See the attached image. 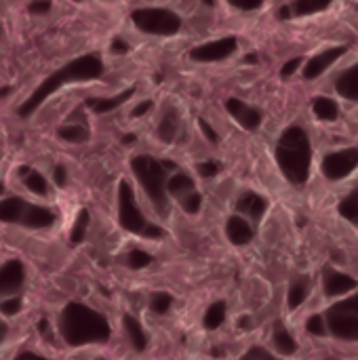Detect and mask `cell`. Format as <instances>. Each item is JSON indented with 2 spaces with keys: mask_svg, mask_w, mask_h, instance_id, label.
I'll use <instances>...</instances> for the list:
<instances>
[{
  "mask_svg": "<svg viewBox=\"0 0 358 360\" xmlns=\"http://www.w3.org/2000/svg\"><path fill=\"white\" fill-rule=\"evenodd\" d=\"M127 264H129V268H131V270H141V268H146V266H150V264H152V255H150V253H146V251L135 249V251H131V253H129Z\"/></svg>",
  "mask_w": 358,
  "mask_h": 360,
  "instance_id": "cell-33",
  "label": "cell"
},
{
  "mask_svg": "<svg viewBox=\"0 0 358 360\" xmlns=\"http://www.w3.org/2000/svg\"><path fill=\"white\" fill-rule=\"evenodd\" d=\"M135 139H137V137H135L133 133H127V135L122 137V143H133Z\"/></svg>",
  "mask_w": 358,
  "mask_h": 360,
  "instance_id": "cell-51",
  "label": "cell"
},
{
  "mask_svg": "<svg viewBox=\"0 0 358 360\" xmlns=\"http://www.w3.org/2000/svg\"><path fill=\"white\" fill-rule=\"evenodd\" d=\"M25 270L19 259H11L0 266V295H11L17 293L23 285Z\"/></svg>",
  "mask_w": 358,
  "mask_h": 360,
  "instance_id": "cell-13",
  "label": "cell"
},
{
  "mask_svg": "<svg viewBox=\"0 0 358 360\" xmlns=\"http://www.w3.org/2000/svg\"><path fill=\"white\" fill-rule=\"evenodd\" d=\"M23 186H25L32 194H36V196H46V192H49L46 179H44L42 173H38V171H30V173L23 177Z\"/></svg>",
  "mask_w": 358,
  "mask_h": 360,
  "instance_id": "cell-30",
  "label": "cell"
},
{
  "mask_svg": "<svg viewBox=\"0 0 358 360\" xmlns=\"http://www.w3.org/2000/svg\"><path fill=\"white\" fill-rule=\"evenodd\" d=\"M53 179L59 188H65V181H68V173H65V167L63 165H57L53 169Z\"/></svg>",
  "mask_w": 358,
  "mask_h": 360,
  "instance_id": "cell-40",
  "label": "cell"
},
{
  "mask_svg": "<svg viewBox=\"0 0 358 360\" xmlns=\"http://www.w3.org/2000/svg\"><path fill=\"white\" fill-rule=\"evenodd\" d=\"M245 61H247V63H257V61H260V57H257L255 53H249V55L245 57Z\"/></svg>",
  "mask_w": 358,
  "mask_h": 360,
  "instance_id": "cell-50",
  "label": "cell"
},
{
  "mask_svg": "<svg viewBox=\"0 0 358 360\" xmlns=\"http://www.w3.org/2000/svg\"><path fill=\"white\" fill-rule=\"evenodd\" d=\"M38 329H40L42 333H46V329H49V323H46V319H42V321L38 323Z\"/></svg>",
  "mask_w": 358,
  "mask_h": 360,
  "instance_id": "cell-52",
  "label": "cell"
},
{
  "mask_svg": "<svg viewBox=\"0 0 358 360\" xmlns=\"http://www.w3.org/2000/svg\"><path fill=\"white\" fill-rule=\"evenodd\" d=\"M133 93H135L133 89H124L122 93H118V95H114V97H108V99H89L87 105L93 108L95 114H108V112L120 108L127 99H131Z\"/></svg>",
  "mask_w": 358,
  "mask_h": 360,
  "instance_id": "cell-20",
  "label": "cell"
},
{
  "mask_svg": "<svg viewBox=\"0 0 358 360\" xmlns=\"http://www.w3.org/2000/svg\"><path fill=\"white\" fill-rule=\"evenodd\" d=\"M358 287L357 278L348 276V274H342L333 268H325L323 272V291L327 297H344L348 293H354Z\"/></svg>",
  "mask_w": 358,
  "mask_h": 360,
  "instance_id": "cell-10",
  "label": "cell"
},
{
  "mask_svg": "<svg viewBox=\"0 0 358 360\" xmlns=\"http://www.w3.org/2000/svg\"><path fill=\"white\" fill-rule=\"evenodd\" d=\"M236 209H238V213L249 215L251 219H262L264 213L268 211V200H266L264 196L255 194V192H245V194L238 198Z\"/></svg>",
  "mask_w": 358,
  "mask_h": 360,
  "instance_id": "cell-16",
  "label": "cell"
},
{
  "mask_svg": "<svg viewBox=\"0 0 358 360\" xmlns=\"http://www.w3.org/2000/svg\"><path fill=\"white\" fill-rule=\"evenodd\" d=\"M226 321V302H215L209 306V310L205 312L203 325L209 331H215L217 327H222V323Z\"/></svg>",
  "mask_w": 358,
  "mask_h": 360,
  "instance_id": "cell-27",
  "label": "cell"
},
{
  "mask_svg": "<svg viewBox=\"0 0 358 360\" xmlns=\"http://www.w3.org/2000/svg\"><path fill=\"white\" fill-rule=\"evenodd\" d=\"M13 360H49V359H44V356H40V354H34V352H21V354H17Z\"/></svg>",
  "mask_w": 358,
  "mask_h": 360,
  "instance_id": "cell-46",
  "label": "cell"
},
{
  "mask_svg": "<svg viewBox=\"0 0 358 360\" xmlns=\"http://www.w3.org/2000/svg\"><path fill=\"white\" fill-rule=\"evenodd\" d=\"M57 135H59L63 141L82 143V141L89 139V129H84L82 124H68V127H59V129H57Z\"/></svg>",
  "mask_w": 358,
  "mask_h": 360,
  "instance_id": "cell-29",
  "label": "cell"
},
{
  "mask_svg": "<svg viewBox=\"0 0 358 360\" xmlns=\"http://www.w3.org/2000/svg\"><path fill=\"white\" fill-rule=\"evenodd\" d=\"M238 327H241V329H249V327H251V319H249V316H243V319L238 321Z\"/></svg>",
  "mask_w": 358,
  "mask_h": 360,
  "instance_id": "cell-49",
  "label": "cell"
},
{
  "mask_svg": "<svg viewBox=\"0 0 358 360\" xmlns=\"http://www.w3.org/2000/svg\"><path fill=\"white\" fill-rule=\"evenodd\" d=\"M293 15H291V8H289V4H283L281 8H279V19H291Z\"/></svg>",
  "mask_w": 358,
  "mask_h": 360,
  "instance_id": "cell-48",
  "label": "cell"
},
{
  "mask_svg": "<svg viewBox=\"0 0 358 360\" xmlns=\"http://www.w3.org/2000/svg\"><path fill=\"white\" fill-rule=\"evenodd\" d=\"M17 171H19V175H21V177H25V175L30 173V167H25V165H23V167H19Z\"/></svg>",
  "mask_w": 358,
  "mask_h": 360,
  "instance_id": "cell-54",
  "label": "cell"
},
{
  "mask_svg": "<svg viewBox=\"0 0 358 360\" xmlns=\"http://www.w3.org/2000/svg\"><path fill=\"white\" fill-rule=\"evenodd\" d=\"M4 194V186H2V181H0V196Z\"/></svg>",
  "mask_w": 358,
  "mask_h": 360,
  "instance_id": "cell-57",
  "label": "cell"
},
{
  "mask_svg": "<svg viewBox=\"0 0 358 360\" xmlns=\"http://www.w3.org/2000/svg\"><path fill=\"white\" fill-rule=\"evenodd\" d=\"M241 360H245V359H241Z\"/></svg>",
  "mask_w": 358,
  "mask_h": 360,
  "instance_id": "cell-58",
  "label": "cell"
},
{
  "mask_svg": "<svg viewBox=\"0 0 358 360\" xmlns=\"http://www.w3.org/2000/svg\"><path fill=\"white\" fill-rule=\"evenodd\" d=\"M310 295V278L308 276H298L291 281L289 285V293H287V304L289 310H298Z\"/></svg>",
  "mask_w": 358,
  "mask_h": 360,
  "instance_id": "cell-19",
  "label": "cell"
},
{
  "mask_svg": "<svg viewBox=\"0 0 358 360\" xmlns=\"http://www.w3.org/2000/svg\"><path fill=\"white\" fill-rule=\"evenodd\" d=\"M329 6H331V2H314V0H295V2L289 4L293 17H306V15L323 13Z\"/></svg>",
  "mask_w": 358,
  "mask_h": 360,
  "instance_id": "cell-26",
  "label": "cell"
},
{
  "mask_svg": "<svg viewBox=\"0 0 358 360\" xmlns=\"http://www.w3.org/2000/svg\"><path fill=\"white\" fill-rule=\"evenodd\" d=\"M200 131L205 133V137H207L211 143H217V133H215V129H213L207 120H200Z\"/></svg>",
  "mask_w": 358,
  "mask_h": 360,
  "instance_id": "cell-43",
  "label": "cell"
},
{
  "mask_svg": "<svg viewBox=\"0 0 358 360\" xmlns=\"http://www.w3.org/2000/svg\"><path fill=\"white\" fill-rule=\"evenodd\" d=\"M171 304H173V297L167 293V291H156L152 297H150V308L152 312L156 314H167L171 310Z\"/></svg>",
  "mask_w": 358,
  "mask_h": 360,
  "instance_id": "cell-32",
  "label": "cell"
},
{
  "mask_svg": "<svg viewBox=\"0 0 358 360\" xmlns=\"http://www.w3.org/2000/svg\"><path fill=\"white\" fill-rule=\"evenodd\" d=\"M335 91L348 101H358V63L342 72L335 80Z\"/></svg>",
  "mask_w": 358,
  "mask_h": 360,
  "instance_id": "cell-17",
  "label": "cell"
},
{
  "mask_svg": "<svg viewBox=\"0 0 358 360\" xmlns=\"http://www.w3.org/2000/svg\"><path fill=\"white\" fill-rule=\"evenodd\" d=\"M19 224L25 228H32V230H42V228H49L55 224V213L49 211L46 207H36V205L27 202L25 213H23Z\"/></svg>",
  "mask_w": 358,
  "mask_h": 360,
  "instance_id": "cell-14",
  "label": "cell"
},
{
  "mask_svg": "<svg viewBox=\"0 0 358 360\" xmlns=\"http://www.w3.org/2000/svg\"><path fill=\"white\" fill-rule=\"evenodd\" d=\"M211 354H213L215 359H219V356H224V350H219V348H213V350H211Z\"/></svg>",
  "mask_w": 358,
  "mask_h": 360,
  "instance_id": "cell-55",
  "label": "cell"
},
{
  "mask_svg": "<svg viewBox=\"0 0 358 360\" xmlns=\"http://www.w3.org/2000/svg\"><path fill=\"white\" fill-rule=\"evenodd\" d=\"M238 46V40L234 36H226V38H219V40H213V42H205L200 46H194L190 51V59L192 61H200V63H207V61H222L226 57H230Z\"/></svg>",
  "mask_w": 358,
  "mask_h": 360,
  "instance_id": "cell-9",
  "label": "cell"
},
{
  "mask_svg": "<svg viewBox=\"0 0 358 360\" xmlns=\"http://www.w3.org/2000/svg\"><path fill=\"white\" fill-rule=\"evenodd\" d=\"M150 108H152V101H150V99H143L141 103H137V105L133 108V112H131V114H133L135 118H141L146 112H150Z\"/></svg>",
  "mask_w": 358,
  "mask_h": 360,
  "instance_id": "cell-44",
  "label": "cell"
},
{
  "mask_svg": "<svg viewBox=\"0 0 358 360\" xmlns=\"http://www.w3.org/2000/svg\"><path fill=\"white\" fill-rule=\"evenodd\" d=\"M6 331H8V327H6V325H4V323L0 321V342L4 340V335H6Z\"/></svg>",
  "mask_w": 358,
  "mask_h": 360,
  "instance_id": "cell-53",
  "label": "cell"
},
{
  "mask_svg": "<svg viewBox=\"0 0 358 360\" xmlns=\"http://www.w3.org/2000/svg\"><path fill=\"white\" fill-rule=\"evenodd\" d=\"M194 192H196V186H194L192 177H188L186 173H177L171 179H167V194H171L179 200L194 194Z\"/></svg>",
  "mask_w": 358,
  "mask_h": 360,
  "instance_id": "cell-22",
  "label": "cell"
},
{
  "mask_svg": "<svg viewBox=\"0 0 358 360\" xmlns=\"http://www.w3.org/2000/svg\"><path fill=\"white\" fill-rule=\"evenodd\" d=\"M226 236L232 245L236 247H243V245H249L251 238H253V230L249 226L247 219H243L241 215H232L226 224Z\"/></svg>",
  "mask_w": 358,
  "mask_h": 360,
  "instance_id": "cell-15",
  "label": "cell"
},
{
  "mask_svg": "<svg viewBox=\"0 0 358 360\" xmlns=\"http://www.w3.org/2000/svg\"><path fill=\"white\" fill-rule=\"evenodd\" d=\"M306 331L314 338H323L327 335V325H325V316L321 314H314L306 321Z\"/></svg>",
  "mask_w": 358,
  "mask_h": 360,
  "instance_id": "cell-34",
  "label": "cell"
},
{
  "mask_svg": "<svg viewBox=\"0 0 358 360\" xmlns=\"http://www.w3.org/2000/svg\"><path fill=\"white\" fill-rule=\"evenodd\" d=\"M11 93V89L8 86H4V89H0V97H6Z\"/></svg>",
  "mask_w": 358,
  "mask_h": 360,
  "instance_id": "cell-56",
  "label": "cell"
},
{
  "mask_svg": "<svg viewBox=\"0 0 358 360\" xmlns=\"http://www.w3.org/2000/svg\"><path fill=\"white\" fill-rule=\"evenodd\" d=\"M338 211L344 219L352 221V224H358V186L348 194L342 198V202L338 205Z\"/></svg>",
  "mask_w": 358,
  "mask_h": 360,
  "instance_id": "cell-28",
  "label": "cell"
},
{
  "mask_svg": "<svg viewBox=\"0 0 358 360\" xmlns=\"http://www.w3.org/2000/svg\"><path fill=\"white\" fill-rule=\"evenodd\" d=\"M131 169L137 181L141 184L143 192L148 194V198L158 209V213L165 215L167 213V171L162 169V165L156 158L141 154L131 160Z\"/></svg>",
  "mask_w": 358,
  "mask_h": 360,
  "instance_id": "cell-4",
  "label": "cell"
},
{
  "mask_svg": "<svg viewBox=\"0 0 358 360\" xmlns=\"http://www.w3.org/2000/svg\"><path fill=\"white\" fill-rule=\"evenodd\" d=\"M141 236H143V238H162V236H165V230L158 228V226H154V224H148V228L143 230Z\"/></svg>",
  "mask_w": 358,
  "mask_h": 360,
  "instance_id": "cell-42",
  "label": "cell"
},
{
  "mask_svg": "<svg viewBox=\"0 0 358 360\" xmlns=\"http://www.w3.org/2000/svg\"><path fill=\"white\" fill-rule=\"evenodd\" d=\"M19 310H21V300H19V297L4 300V302L0 304V312H2L4 316H15Z\"/></svg>",
  "mask_w": 358,
  "mask_h": 360,
  "instance_id": "cell-37",
  "label": "cell"
},
{
  "mask_svg": "<svg viewBox=\"0 0 358 360\" xmlns=\"http://www.w3.org/2000/svg\"><path fill=\"white\" fill-rule=\"evenodd\" d=\"M118 224L122 230L137 234V236H141L150 224L143 217V213L139 211V207L135 205V194H133V188L129 186V181H120V186H118Z\"/></svg>",
  "mask_w": 358,
  "mask_h": 360,
  "instance_id": "cell-7",
  "label": "cell"
},
{
  "mask_svg": "<svg viewBox=\"0 0 358 360\" xmlns=\"http://www.w3.org/2000/svg\"><path fill=\"white\" fill-rule=\"evenodd\" d=\"M30 13H36V15H44L51 11V2H32L30 6Z\"/></svg>",
  "mask_w": 358,
  "mask_h": 360,
  "instance_id": "cell-45",
  "label": "cell"
},
{
  "mask_svg": "<svg viewBox=\"0 0 358 360\" xmlns=\"http://www.w3.org/2000/svg\"><path fill=\"white\" fill-rule=\"evenodd\" d=\"M196 171H198V175H200V177H213V175H217L219 165H217V162H213V160L198 162V165H196Z\"/></svg>",
  "mask_w": 358,
  "mask_h": 360,
  "instance_id": "cell-38",
  "label": "cell"
},
{
  "mask_svg": "<svg viewBox=\"0 0 358 360\" xmlns=\"http://www.w3.org/2000/svg\"><path fill=\"white\" fill-rule=\"evenodd\" d=\"M272 340H274V348H276V352H279V354H283V356H291V354H295L298 344H295L293 335H291L283 325H276Z\"/></svg>",
  "mask_w": 358,
  "mask_h": 360,
  "instance_id": "cell-24",
  "label": "cell"
},
{
  "mask_svg": "<svg viewBox=\"0 0 358 360\" xmlns=\"http://www.w3.org/2000/svg\"><path fill=\"white\" fill-rule=\"evenodd\" d=\"M276 162L293 186H304L312 167V143L302 127H289L283 131L276 143Z\"/></svg>",
  "mask_w": 358,
  "mask_h": 360,
  "instance_id": "cell-3",
  "label": "cell"
},
{
  "mask_svg": "<svg viewBox=\"0 0 358 360\" xmlns=\"http://www.w3.org/2000/svg\"><path fill=\"white\" fill-rule=\"evenodd\" d=\"M59 331L63 342L74 348L87 344H106L112 335L108 319L78 302H72L63 308L59 319Z\"/></svg>",
  "mask_w": 358,
  "mask_h": 360,
  "instance_id": "cell-1",
  "label": "cell"
},
{
  "mask_svg": "<svg viewBox=\"0 0 358 360\" xmlns=\"http://www.w3.org/2000/svg\"><path fill=\"white\" fill-rule=\"evenodd\" d=\"M226 110H228V114H230L243 129H247V131H255V129L262 124V114H260V110L251 108V105L245 103L243 99L230 97V99L226 101Z\"/></svg>",
  "mask_w": 358,
  "mask_h": 360,
  "instance_id": "cell-12",
  "label": "cell"
},
{
  "mask_svg": "<svg viewBox=\"0 0 358 360\" xmlns=\"http://www.w3.org/2000/svg\"><path fill=\"white\" fill-rule=\"evenodd\" d=\"M103 74V63L97 55H82L70 63H65L63 68H59L55 74H51L46 80H42V84L36 86V91L19 105L17 114L19 118H30L36 108L42 105V101L55 93L57 89H61V84L65 82H76V80H95Z\"/></svg>",
  "mask_w": 358,
  "mask_h": 360,
  "instance_id": "cell-2",
  "label": "cell"
},
{
  "mask_svg": "<svg viewBox=\"0 0 358 360\" xmlns=\"http://www.w3.org/2000/svg\"><path fill=\"white\" fill-rule=\"evenodd\" d=\"M122 323H124V329H127V335H129L133 348H135L137 352H143L146 346H148V338H146L143 327H141V325L137 323V319H133L131 314H127V316L122 319Z\"/></svg>",
  "mask_w": 358,
  "mask_h": 360,
  "instance_id": "cell-23",
  "label": "cell"
},
{
  "mask_svg": "<svg viewBox=\"0 0 358 360\" xmlns=\"http://www.w3.org/2000/svg\"><path fill=\"white\" fill-rule=\"evenodd\" d=\"M133 23L137 30L154 36H173L181 27V19L177 13L169 8H158V6H146V8H135L131 13Z\"/></svg>",
  "mask_w": 358,
  "mask_h": 360,
  "instance_id": "cell-6",
  "label": "cell"
},
{
  "mask_svg": "<svg viewBox=\"0 0 358 360\" xmlns=\"http://www.w3.org/2000/svg\"><path fill=\"white\" fill-rule=\"evenodd\" d=\"M325 325L335 340L358 342V291L327 310Z\"/></svg>",
  "mask_w": 358,
  "mask_h": 360,
  "instance_id": "cell-5",
  "label": "cell"
},
{
  "mask_svg": "<svg viewBox=\"0 0 358 360\" xmlns=\"http://www.w3.org/2000/svg\"><path fill=\"white\" fill-rule=\"evenodd\" d=\"M344 53H346V46L340 44V46H331V49H327V51L314 55L312 59L306 61V65H304V70H302L304 78H306V80H314V78L323 76V74H325V72H327Z\"/></svg>",
  "mask_w": 358,
  "mask_h": 360,
  "instance_id": "cell-11",
  "label": "cell"
},
{
  "mask_svg": "<svg viewBox=\"0 0 358 360\" xmlns=\"http://www.w3.org/2000/svg\"><path fill=\"white\" fill-rule=\"evenodd\" d=\"M177 129H179V114L175 110H169L165 112L160 124H158V135L165 143H171L177 135Z\"/></svg>",
  "mask_w": 358,
  "mask_h": 360,
  "instance_id": "cell-25",
  "label": "cell"
},
{
  "mask_svg": "<svg viewBox=\"0 0 358 360\" xmlns=\"http://www.w3.org/2000/svg\"><path fill=\"white\" fill-rule=\"evenodd\" d=\"M302 63H304V59H302V57H293V59H289V61L281 68V76H283V78H289L291 74H295V72H298V68H302Z\"/></svg>",
  "mask_w": 358,
  "mask_h": 360,
  "instance_id": "cell-39",
  "label": "cell"
},
{
  "mask_svg": "<svg viewBox=\"0 0 358 360\" xmlns=\"http://www.w3.org/2000/svg\"><path fill=\"white\" fill-rule=\"evenodd\" d=\"M312 112L317 114V118L325 120V122H333L340 118V105L338 101H333L331 97L319 95L312 99Z\"/></svg>",
  "mask_w": 358,
  "mask_h": 360,
  "instance_id": "cell-21",
  "label": "cell"
},
{
  "mask_svg": "<svg viewBox=\"0 0 358 360\" xmlns=\"http://www.w3.org/2000/svg\"><path fill=\"white\" fill-rule=\"evenodd\" d=\"M25 207H27V200H23L19 196L4 198L0 202V221L2 224H19L25 213Z\"/></svg>",
  "mask_w": 358,
  "mask_h": 360,
  "instance_id": "cell-18",
  "label": "cell"
},
{
  "mask_svg": "<svg viewBox=\"0 0 358 360\" xmlns=\"http://www.w3.org/2000/svg\"><path fill=\"white\" fill-rule=\"evenodd\" d=\"M358 167V148H344V150H335L329 152L323 158V175L329 181H342L348 175H352Z\"/></svg>",
  "mask_w": 358,
  "mask_h": 360,
  "instance_id": "cell-8",
  "label": "cell"
},
{
  "mask_svg": "<svg viewBox=\"0 0 358 360\" xmlns=\"http://www.w3.org/2000/svg\"><path fill=\"white\" fill-rule=\"evenodd\" d=\"M200 202H203V198H200V194H198V192H194V194H190V196H186V198H181V200H179L181 209H184L188 215L198 213V211H200Z\"/></svg>",
  "mask_w": 358,
  "mask_h": 360,
  "instance_id": "cell-35",
  "label": "cell"
},
{
  "mask_svg": "<svg viewBox=\"0 0 358 360\" xmlns=\"http://www.w3.org/2000/svg\"><path fill=\"white\" fill-rule=\"evenodd\" d=\"M232 6L241 8V11H255L262 6V2H251V4H241V2H232Z\"/></svg>",
  "mask_w": 358,
  "mask_h": 360,
  "instance_id": "cell-47",
  "label": "cell"
},
{
  "mask_svg": "<svg viewBox=\"0 0 358 360\" xmlns=\"http://www.w3.org/2000/svg\"><path fill=\"white\" fill-rule=\"evenodd\" d=\"M87 226H89V211L82 209V211L78 213V217H76V224H74L72 232H70V240H72L74 245H80V243L84 240V236H87Z\"/></svg>",
  "mask_w": 358,
  "mask_h": 360,
  "instance_id": "cell-31",
  "label": "cell"
},
{
  "mask_svg": "<svg viewBox=\"0 0 358 360\" xmlns=\"http://www.w3.org/2000/svg\"><path fill=\"white\" fill-rule=\"evenodd\" d=\"M110 51L116 53V55H124V53H129V44H127L122 38L116 36V38L112 40V44H110Z\"/></svg>",
  "mask_w": 358,
  "mask_h": 360,
  "instance_id": "cell-41",
  "label": "cell"
},
{
  "mask_svg": "<svg viewBox=\"0 0 358 360\" xmlns=\"http://www.w3.org/2000/svg\"><path fill=\"white\" fill-rule=\"evenodd\" d=\"M245 360H279L274 354H270L266 348H262V346H253V348H249V352L243 356Z\"/></svg>",
  "mask_w": 358,
  "mask_h": 360,
  "instance_id": "cell-36",
  "label": "cell"
}]
</instances>
